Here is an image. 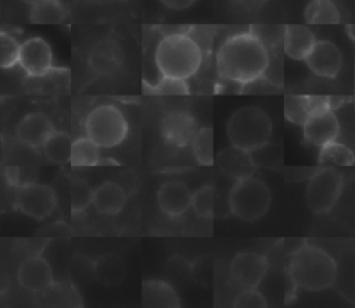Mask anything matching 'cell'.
Wrapping results in <instances>:
<instances>
[{"label": "cell", "instance_id": "6da1fadb", "mask_svg": "<svg viewBox=\"0 0 355 308\" xmlns=\"http://www.w3.org/2000/svg\"><path fill=\"white\" fill-rule=\"evenodd\" d=\"M266 44L252 32L227 36L216 51V71L220 79L243 86L259 80L269 67Z\"/></svg>", "mask_w": 355, "mask_h": 308}, {"label": "cell", "instance_id": "7a4b0ae2", "mask_svg": "<svg viewBox=\"0 0 355 308\" xmlns=\"http://www.w3.org/2000/svg\"><path fill=\"white\" fill-rule=\"evenodd\" d=\"M287 273L294 287L306 291H322L336 283L338 269L334 258L327 251L304 244L291 253Z\"/></svg>", "mask_w": 355, "mask_h": 308}, {"label": "cell", "instance_id": "3957f363", "mask_svg": "<svg viewBox=\"0 0 355 308\" xmlns=\"http://www.w3.org/2000/svg\"><path fill=\"white\" fill-rule=\"evenodd\" d=\"M154 61L161 76L187 80L202 64V49L189 33L172 32L158 42Z\"/></svg>", "mask_w": 355, "mask_h": 308}, {"label": "cell", "instance_id": "277c9868", "mask_svg": "<svg viewBox=\"0 0 355 308\" xmlns=\"http://www.w3.org/2000/svg\"><path fill=\"white\" fill-rule=\"evenodd\" d=\"M226 133L233 146L254 153L268 144L272 136V121L263 110L245 105L230 115Z\"/></svg>", "mask_w": 355, "mask_h": 308}, {"label": "cell", "instance_id": "5b68a950", "mask_svg": "<svg viewBox=\"0 0 355 308\" xmlns=\"http://www.w3.org/2000/svg\"><path fill=\"white\" fill-rule=\"evenodd\" d=\"M270 201L268 185L254 175L234 180L227 200L230 212L245 222L262 218L268 212Z\"/></svg>", "mask_w": 355, "mask_h": 308}, {"label": "cell", "instance_id": "8992f818", "mask_svg": "<svg viewBox=\"0 0 355 308\" xmlns=\"http://www.w3.org/2000/svg\"><path fill=\"white\" fill-rule=\"evenodd\" d=\"M128 129L123 112L112 104H101L93 108L85 121L86 136L101 148H112L121 144L128 135Z\"/></svg>", "mask_w": 355, "mask_h": 308}, {"label": "cell", "instance_id": "52a82bcc", "mask_svg": "<svg viewBox=\"0 0 355 308\" xmlns=\"http://www.w3.org/2000/svg\"><path fill=\"white\" fill-rule=\"evenodd\" d=\"M344 187V176L334 166L315 171L306 183L305 203L311 212L326 214L337 204Z\"/></svg>", "mask_w": 355, "mask_h": 308}, {"label": "cell", "instance_id": "ba28073f", "mask_svg": "<svg viewBox=\"0 0 355 308\" xmlns=\"http://www.w3.org/2000/svg\"><path fill=\"white\" fill-rule=\"evenodd\" d=\"M302 132L305 142L319 148L337 139L340 123L326 99H318L316 105L302 125Z\"/></svg>", "mask_w": 355, "mask_h": 308}, {"label": "cell", "instance_id": "9c48e42d", "mask_svg": "<svg viewBox=\"0 0 355 308\" xmlns=\"http://www.w3.org/2000/svg\"><path fill=\"white\" fill-rule=\"evenodd\" d=\"M14 203L22 214L35 219H44L54 211L57 197L49 185L28 182L17 187Z\"/></svg>", "mask_w": 355, "mask_h": 308}, {"label": "cell", "instance_id": "30bf717a", "mask_svg": "<svg viewBox=\"0 0 355 308\" xmlns=\"http://www.w3.org/2000/svg\"><path fill=\"white\" fill-rule=\"evenodd\" d=\"M268 272V261L257 253H239L233 257L229 273L232 282L241 290L257 289Z\"/></svg>", "mask_w": 355, "mask_h": 308}, {"label": "cell", "instance_id": "8fae6325", "mask_svg": "<svg viewBox=\"0 0 355 308\" xmlns=\"http://www.w3.org/2000/svg\"><path fill=\"white\" fill-rule=\"evenodd\" d=\"M196 118L184 110H173L162 115L159 130L164 140L175 147H187L191 144L197 130Z\"/></svg>", "mask_w": 355, "mask_h": 308}, {"label": "cell", "instance_id": "7c38bea8", "mask_svg": "<svg viewBox=\"0 0 355 308\" xmlns=\"http://www.w3.org/2000/svg\"><path fill=\"white\" fill-rule=\"evenodd\" d=\"M18 64L29 76H43L53 68V51L47 40L33 36L21 43Z\"/></svg>", "mask_w": 355, "mask_h": 308}, {"label": "cell", "instance_id": "4fadbf2b", "mask_svg": "<svg viewBox=\"0 0 355 308\" xmlns=\"http://www.w3.org/2000/svg\"><path fill=\"white\" fill-rule=\"evenodd\" d=\"M304 61L315 75L322 78H336L343 65V55L336 43L323 39L316 40Z\"/></svg>", "mask_w": 355, "mask_h": 308}, {"label": "cell", "instance_id": "5bb4252c", "mask_svg": "<svg viewBox=\"0 0 355 308\" xmlns=\"http://www.w3.org/2000/svg\"><path fill=\"white\" fill-rule=\"evenodd\" d=\"M122 46L114 39H101L90 49L87 64L89 68L101 76H108L118 72L123 64Z\"/></svg>", "mask_w": 355, "mask_h": 308}, {"label": "cell", "instance_id": "9a60e30c", "mask_svg": "<svg viewBox=\"0 0 355 308\" xmlns=\"http://www.w3.org/2000/svg\"><path fill=\"white\" fill-rule=\"evenodd\" d=\"M54 130V125L46 114L29 112L17 125L15 136L21 143L32 148H39L43 147Z\"/></svg>", "mask_w": 355, "mask_h": 308}, {"label": "cell", "instance_id": "2e32d148", "mask_svg": "<svg viewBox=\"0 0 355 308\" xmlns=\"http://www.w3.org/2000/svg\"><path fill=\"white\" fill-rule=\"evenodd\" d=\"M18 282L28 291L46 290L53 284L51 266L39 255L28 257L18 268Z\"/></svg>", "mask_w": 355, "mask_h": 308}, {"label": "cell", "instance_id": "e0dca14e", "mask_svg": "<svg viewBox=\"0 0 355 308\" xmlns=\"http://www.w3.org/2000/svg\"><path fill=\"white\" fill-rule=\"evenodd\" d=\"M216 165L222 173L233 180L254 175L257 168L252 153L233 144L218 153Z\"/></svg>", "mask_w": 355, "mask_h": 308}, {"label": "cell", "instance_id": "ac0fdd59", "mask_svg": "<svg viewBox=\"0 0 355 308\" xmlns=\"http://www.w3.org/2000/svg\"><path fill=\"white\" fill-rule=\"evenodd\" d=\"M193 193L182 182H166L157 193V201L164 214L171 218L182 216L191 207Z\"/></svg>", "mask_w": 355, "mask_h": 308}, {"label": "cell", "instance_id": "d6986e66", "mask_svg": "<svg viewBox=\"0 0 355 308\" xmlns=\"http://www.w3.org/2000/svg\"><path fill=\"white\" fill-rule=\"evenodd\" d=\"M316 43L315 33L305 25H286L283 31V50L288 58L304 61Z\"/></svg>", "mask_w": 355, "mask_h": 308}, {"label": "cell", "instance_id": "ffe728a7", "mask_svg": "<svg viewBox=\"0 0 355 308\" xmlns=\"http://www.w3.org/2000/svg\"><path fill=\"white\" fill-rule=\"evenodd\" d=\"M126 203L125 190L115 182L107 180L93 191V205L103 215H116Z\"/></svg>", "mask_w": 355, "mask_h": 308}, {"label": "cell", "instance_id": "44dd1931", "mask_svg": "<svg viewBox=\"0 0 355 308\" xmlns=\"http://www.w3.org/2000/svg\"><path fill=\"white\" fill-rule=\"evenodd\" d=\"M141 301L144 307H180V300L175 289L169 283L158 279H150L143 283Z\"/></svg>", "mask_w": 355, "mask_h": 308}, {"label": "cell", "instance_id": "7402d4cb", "mask_svg": "<svg viewBox=\"0 0 355 308\" xmlns=\"http://www.w3.org/2000/svg\"><path fill=\"white\" fill-rule=\"evenodd\" d=\"M94 276L107 286H114L122 282L125 276V262L119 255L105 254L94 262Z\"/></svg>", "mask_w": 355, "mask_h": 308}, {"label": "cell", "instance_id": "603a6c76", "mask_svg": "<svg viewBox=\"0 0 355 308\" xmlns=\"http://www.w3.org/2000/svg\"><path fill=\"white\" fill-rule=\"evenodd\" d=\"M67 18V10L61 0H40L31 6L29 21L33 24H61Z\"/></svg>", "mask_w": 355, "mask_h": 308}, {"label": "cell", "instance_id": "cb8c5ba5", "mask_svg": "<svg viewBox=\"0 0 355 308\" xmlns=\"http://www.w3.org/2000/svg\"><path fill=\"white\" fill-rule=\"evenodd\" d=\"M43 151L47 160L54 164H67L71 161L72 139L68 133L54 130L43 144Z\"/></svg>", "mask_w": 355, "mask_h": 308}, {"label": "cell", "instance_id": "d4e9b609", "mask_svg": "<svg viewBox=\"0 0 355 308\" xmlns=\"http://www.w3.org/2000/svg\"><path fill=\"white\" fill-rule=\"evenodd\" d=\"M304 18L308 24H337L340 22V11L331 0H311L304 11Z\"/></svg>", "mask_w": 355, "mask_h": 308}, {"label": "cell", "instance_id": "484cf974", "mask_svg": "<svg viewBox=\"0 0 355 308\" xmlns=\"http://www.w3.org/2000/svg\"><path fill=\"white\" fill-rule=\"evenodd\" d=\"M318 162L323 166H351L355 162V155L349 147L334 140L320 147Z\"/></svg>", "mask_w": 355, "mask_h": 308}, {"label": "cell", "instance_id": "4316f807", "mask_svg": "<svg viewBox=\"0 0 355 308\" xmlns=\"http://www.w3.org/2000/svg\"><path fill=\"white\" fill-rule=\"evenodd\" d=\"M73 166H96L100 162V147L86 137H78L72 142L71 161Z\"/></svg>", "mask_w": 355, "mask_h": 308}, {"label": "cell", "instance_id": "83f0119b", "mask_svg": "<svg viewBox=\"0 0 355 308\" xmlns=\"http://www.w3.org/2000/svg\"><path fill=\"white\" fill-rule=\"evenodd\" d=\"M319 97L309 96H286L284 99V117L294 125H304L309 112L316 105Z\"/></svg>", "mask_w": 355, "mask_h": 308}, {"label": "cell", "instance_id": "f1b7e54d", "mask_svg": "<svg viewBox=\"0 0 355 308\" xmlns=\"http://www.w3.org/2000/svg\"><path fill=\"white\" fill-rule=\"evenodd\" d=\"M191 151L196 161L202 166L214 164V132L212 128H200L191 140Z\"/></svg>", "mask_w": 355, "mask_h": 308}, {"label": "cell", "instance_id": "f546056e", "mask_svg": "<svg viewBox=\"0 0 355 308\" xmlns=\"http://www.w3.org/2000/svg\"><path fill=\"white\" fill-rule=\"evenodd\" d=\"M93 189L82 178L71 180V209L73 214L83 212L93 203Z\"/></svg>", "mask_w": 355, "mask_h": 308}, {"label": "cell", "instance_id": "4dcf8cb0", "mask_svg": "<svg viewBox=\"0 0 355 308\" xmlns=\"http://www.w3.org/2000/svg\"><path fill=\"white\" fill-rule=\"evenodd\" d=\"M191 208L200 218H212L215 209V190L211 185H204L193 193Z\"/></svg>", "mask_w": 355, "mask_h": 308}, {"label": "cell", "instance_id": "1f68e13d", "mask_svg": "<svg viewBox=\"0 0 355 308\" xmlns=\"http://www.w3.org/2000/svg\"><path fill=\"white\" fill-rule=\"evenodd\" d=\"M19 49L21 44L12 35L7 32L0 33V67L3 69L12 68L18 64Z\"/></svg>", "mask_w": 355, "mask_h": 308}, {"label": "cell", "instance_id": "d6a6232c", "mask_svg": "<svg viewBox=\"0 0 355 308\" xmlns=\"http://www.w3.org/2000/svg\"><path fill=\"white\" fill-rule=\"evenodd\" d=\"M146 90L147 93L153 94H187L189 86L186 80L161 76L155 83H150V86Z\"/></svg>", "mask_w": 355, "mask_h": 308}, {"label": "cell", "instance_id": "836d02e7", "mask_svg": "<svg viewBox=\"0 0 355 308\" xmlns=\"http://www.w3.org/2000/svg\"><path fill=\"white\" fill-rule=\"evenodd\" d=\"M233 307L236 308H265L268 307L266 298L257 289H245L241 290L234 301Z\"/></svg>", "mask_w": 355, "mask_h": 308}, {"label": "cell", "instance_id": "e575fe53", "mask_svg": "<svg viewBox=\"0 0 355 308\" xmlns=\"http://www.w3.org/2000/svg\"><path fill=\"white\" fill-rule=\"evenodd\" d=\"M162 6L171 10H184L191 7L197 0H159Z\"/></svg>", "mask_w": 355, "mask_h": 308}, {"label": "cell", "instance_id": "d590c367", "mask_svg": "<svg viewBox=\"0 0 355 308\" xmlns=\"http://www.w3.org/2000/svg\"><path fill=\"white\" fill-rule=\"evenodd\" d=\"M6 178L10 185L18 187L22 185L21 182V175H19V168H7L6 169Z\"/></svg>", "mask_w": 355, "mask_h": 308}, {"label": "cell", "instance_id": "8d00e7d4", "mask_svg": "<svg viewBox=\"0 0 355 308\" xmlns=\"http://www.w3.org/2000/svg\"><path fill=\"white\" fill-rule=\"evenodd\" d=\"M89 1H94L98 4H105V3H122L125 0H89Z\"/></svg>", "mask_w": 355, "mask_h": 308}, {"label": "cell", "instance_id": "74e56055", "mask_svg": "<svg viewBox=\"0 0 355 308\" xmlns=\"http://www.w3.org/2000/svg\"><path fill=\"white\" fill-rule=\"evenodd\" d=\"M22 3H25V4H29V6H32V4H35V3H37V1H40V0H21Z\"/></svg>", "mask_w": 355, "mask_h": 308}]
</instances>
